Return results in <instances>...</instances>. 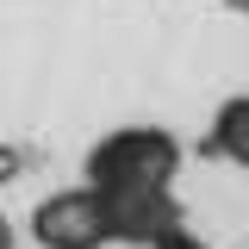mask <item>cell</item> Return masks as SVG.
I'll return each mask as SVG.
<instances>
[{"instance_id": "obj_1", "label": "cell", "mask_w": 249, "mask_h": 249, "mask_svg": "<svg viewBox=\"0 0 249 249\" xmlns=\"http://www.w3.org/2000/svg\"><path fill=\"white\" fill-rule=\"evenodd\" d=\"M37 237L50 249H93L106 237V199L100 193H56L37 206Z\"/></svg>"}, {"instance_id": "obj_2", "label": "cell", "mask_w": 249, "mask_h": 249, "mask_svg": "<svg viewBox=\"0 0 249 249\" xmlns=\"http://www.w3.org/2000/svg\"><path fill=\"white\" fill-rule=\"evenodd\" d=\"M224 150L237 156V162H249V100H237L224 112Z\"/></svg>"}, {"instance_id": "obj_3", "label": "cell", "mask_w": 249, "mask_h": 249, "mask_svg": "<svg viewBox=\"0 0 249 249\" xmlns=\"http://www.w3.org/2000/svg\"><path fill=\"white\" fill-rule=\"evenodd\" d=\"M0 249H6V224H0Z\"/></svg>"}]
</instances>
